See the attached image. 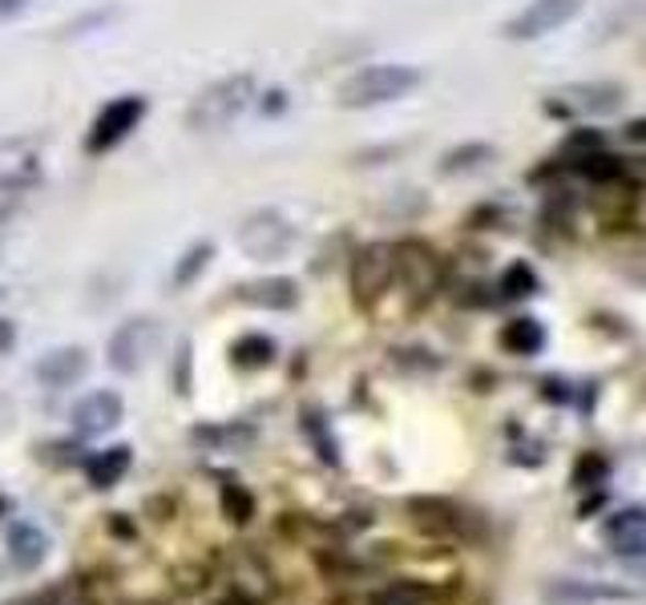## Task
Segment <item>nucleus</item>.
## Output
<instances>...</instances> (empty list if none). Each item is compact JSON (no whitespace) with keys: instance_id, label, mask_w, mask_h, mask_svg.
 Masks as SVG:
<instances>
[{"instance_id":"nucleus-32","label":"nucleus","mask_w":646,"mask_h":605,"mask_svg":"<svg viewBox=\"0 0 646 605\" xmlns=\"http://www.w3.org/2000/svg\"><path fill=\"white\" fill-rule=\"evenodd\" d=\"M9 347H13V327L0 320V351H9Z\"/></svg>"},{"instance_id":"nucleus-31","label":"nucleus","mask_w":646,"mask_h":605,"mask_svg":"<svg viewBox=\"0 0 646 605\" xmlns=\"http://www.w3.org/2000/svg\"><path fill=\"white\" fill-rule=\"evenodd\" d=\"M25 9V0H0V16H13Z\"/></svg>"},{"instance_id":"nucleus-5","label":"nucleus","mask_w":646,"mask_h":605,"mask_svg":"<svg viewBox=\"0 0 646 605\" xmlns=\"http://www.w3.org/2000/svg\"><path fill=\"white\" fill-rule=\"evenodd\" d=\"M392 279H397L392 247L372 243V247L356 250V259H352V299H356V307L372 311L388 295Z\"/></svg>"},{"instance_id":"nucleus-15","label":"nucleus","mask_w":646,"mask_h":605,"mask_svg":"<svg viewBox=\"0 0 646 605\" xmlns=\"http://www.w3.org/2000/svg\"><path fill=\"white\" fill-rule=\"evenodd\" d=\"M238 299L250 303V307L291 311L299 303V287L291 283V279H255V283L238 287Z\"/></svg>"},{"instance_id":"nucleus-23","label":"nucleus","mask_w":646,"mask_h":605,"mask_svg":"<svg viewBox=\"0 0 646 605\" xmlns=\"http://www.w3.org/2000/svg\"><path fill=\"white\" fill-rule=\"evenodd\" d=\"M211 255H214V247L211 243H194V247L182 255V262H178V271H175V283L178 287H187V283H194L202 271H207V262H211Z\"/></svg>"},{"instance_id":"nucleus-8","label":"nucleus","mask_w":646,"mask_h":605,"mask_svg":"<svg viewBox=\"0 0 646 605\" xmlns=\"http://www.w3.org/2000/svg\"><path fill=\"white\" fill-rule=\"evenodd\" d=\"M296 243V231L279 211H255L247 223L238 226V247L247 250L250 259H279Z\"/></svg>"},{"instance_id":"nucleus-25","label":"nucleus","mask_w":646,"mask_h":605,"mask_svg":"<svg viewBox=\"0 0 646 605\" xmlns=\"http://www.w3.org/2000/svg\"><path fill=\"white\" fill-rule=\"evenodd\" d=\"M610 541H619V545H638L634 541V537H638V533H646V513H622L619 520H610ZM631 549H626V553H631Z\"/></svg>"},{"instance_id":"nucleus-2","label":"nucleus","mask_w":646,"mask_h":605,"mask_svg":"<svg viewBox=\"0 0 646 605\" xmlns=\"http://www.w3.org/2000/svg\"><path fill=\"white\" fill-rule=\"evenodd\" d=\"M424 74L412 65H364L339 86V105L344 110H372V105H388L400 101L404 93L421 86Z\"/></svg>"},{"instance_id":"nucleus-18","label":"nucleus","mask_w":646,"mask_h":605,"mask_svg":"<svg viewBox=\"0 0 646 605\" xmlns=\"http://www.w3.org/2000/svg\"><path fill=\"white\" fill-rule=\"evenodd\" d=\"M501 344L510 347V351H517V356H537L542 344H546V332H542V323L537 320H513V323H505Z\"/></svg>"},{"instance_id":"nucleus-30","label":"nucleus","mask_w":646,"mask_h":605,"mask_svg":"<svg viewBox=\"0 0 646 605\" xmlns=\"http://www.w3.org/2000/svg\"><path fill=\"white\" fill-rule=\"evenodd\" d=\"M9 605H53V593H33V597H21V602H9Z\"/></svg>"},{"instance_id":"nucleus-14","label":"nucleus","mask_w":646,"mask_h":605,"mask_svg":"<svg viewBox=\"0 0 646 605\" xmlns=\"http://www.w3.org/2000/svg\"><path fill=\"white\" fill-rule=\"evenodd\" d=\"M4 545H9V557H13V565L21 569V573H33V569L49 557V537H45L37 525H29V520L13 525L9 537H4Z\"/></svg>"},{"instance_id":"nucleus-24","label":"nucleus","mask_w":646,"mask_h":605,"mask_svg":"<svg viewBox=\"0 0 646 605\" xmlns=\"http://www.w3.org/2000/svg\"><path fill=\"white\" fill-rule=\"evenodd\" d=\"M537 291V275L525 267V262H513L510 271L501 275V295L505 299H525Z\"/></svg>"},{"instance_id":"nucleus-4","label":"nucleus","mask_w":646,"mask_h":605,"mask_svg":"<svg viewBox=\"0 0 646 605\" xmlns=\"http://www.w3.org/2000/svg\"><path fill=\"white\" fill-rule=\"evenodd\" d=\"M146 113H149V101L142 98V93H122V98L105 101V105L98 110V117H93V125H89L86 149L93 154V158H101V154L118 149L125 137H130L137 125H142V117H146Z\"/></svg>"},{"instance_id":"nucleus-34","label":"nucleus","mask_w":646,"mask_h":605,"mask_svg":"<svg viewBox=\"0 0 646 605\" xmlns=\"http://www.w3.org/2000/svg\"><path fill=\"white\" fill-rule=\"evenodd\" d=\"M0 508H4V501H0Z\"/></svg>"},{"instance_id":"nucleus-17","label":"nucleus","mask_w":646,"mask_h":605,"mask_svg":"<svg viewBox=\"0 0 646 605\" xmlns=\"http://www.w3.org/2000/svg\"><path fill=\"white\" fill-rule=\"evenodd\" d=\"M259 436V428L247 421H223V424H199L194 433H190V440L202 448H219V452H231V448H247L250 440Z\"/></svg>"},{"instance_id":"nucleus-7","label":"nucleus","mask_w":646,"mask_h":605,"mask_svg":"<svg viewBox=\"0 0 646 605\" xmlns=\"http://www.w3.org/2000/svg\"><path fill=\"white\" fill-rule=\"evenodd\" d=\"M578 13H582V0H530L522 13L505 25V37L510 41L549 37V33H558V29L570 25Z\"/></svg>"},{"instance_id":"nucleus-10","label":"nucleus","mask_w":646,"mask_h":605,"mask_svg":"<svg viewBox=\"0 0 646 605\" xmlns=\"http://www.w3.org/2000/svg\"><path fill=\"white\" fill-rule=\"evenodd\" d=\"M392 262H397V279L409 287V295L428 299L441 287V259L433 255V247H424L416 238L397 243L392 247Z\"/></svg>"},{"instance_id":"nucleus-19","label":"nucleus","mask_w":646,"mask_h":605,"mask_svg":"<svg viewBox=\"0 0 646 605\" xmlns=\"http://www.w3.org/2000/svg\"><path fill=\"white\" fill-rule=\"evenodd\" d=\"M484 161H493V146H484V142H469V146L448 149L445 161H441V170L465 173V170H481Z\"/></svg>"},{"instance_id":"nucleus-21","label":"nucleus","mask_w":646,"mask_h":605,"mask_svg":"<svg viewBox=\"0 0 646 605\" xmlns=\"http://www.w3.org/2000/svg\"><path fill=\"white\" fill-rule=\"evenodd\" d=\"M219 505H223V517L231 525H247L255 517V496L243 489V484H223L219 489Z\"/></svg>"},{"instance_id":"nucleus-33","label":"nucleus","mask_w":646,"mask_h":605,"mask_svg":"<svg viewBox=\"0 0 646 605\" xmlns=\"http://www.w3.org/2000/svg\"><path fill=\"white\" fill-rule=\"evenodd\" d=\"M638 279H646V259H643V262H638Z\"/></svg>"},{"instance_id":"nucleus-27","label":"nucleus","mask_w":646,"mask_h":605,"mask_svg":"<svg viewBox=\"0 0 646 605\" xmlns=\"http://www.w3.org/2000/svg\"><path fill=\"white\" fill-rule=\"evenodd\" d=\"M303 428H308V436H315V445H320V457L327 460V464H336V445H332V436H327V428H323V416H320V412H303Z\"/></svg>"},{"instance_id":"nucleus-29","label":"nucleus","mask_w":646,"mask_h":605,"mask_svg":"<svg viewBox=\"0 0 646 605\" xmlns=\"http://www.w3.org/2000/svg\"><path fill=\"white\" fill-rule=\"evenodd\" d=\"M626 137H631V142H643V146H646V122H631V125H626Z\"/></svg>"},{"instance_id":"nucleus-1","label":"nucleus","mask_w":646,"mask_h":605,"mask_svg":"<svg viewBox=\"0 0 646 605\" xmlns=\"http://www.w3.org/2000/svg\"><path fill=\"white\" fill-rule=\"evenodd\" d=\"M255 77L250 74H231L219 77L214 86H207L199 98L190 101L187 125L199 130V134H219V130H231V125L247 113V105L255 101Z\"/></svg>"},{"instance_id":"nucleus-13","label":"nucleus","mask_w":646,"mask_h":605,"mask_svg":"<svg viewBox=\"0 0 646 605\" xmlns=\"http://www.w3.org/2000/svg\"><path fill=\"white\" fill-rule=\"evenodd\" d=\"M409 513H412V520H416V529L433 533V537H457V533H465V525H469L457 505L436 501V496H412Z\"/></svg>"},{"instance_id":"nucleus-28","label":"nucleus","mask_w":646,"mask_h":605,"mask_svg":"<svg viewBox=\"0 0 646 605\" xmlns=\"http://www.w3.org/2000/svg\"><path fill=\"white\" fill-rule=\"evenodd\" d=\"M53 605H89V602L77 590H57L53 593Z\"/></svg>"},{"instance_id":"nucleus-11","label":"nucleus","mask_w":646,"mask_h":605,"mask_svg":"<svg viewBox=\"0 0 646 605\" xmlns=\"http://www.w3.org/2000/svg\"><path fill=\"white\" fill-rule=\"evenodd\" d=\"M122 395L118 392H89L86 400H77L74 404V428L77 436H86V440H93V436H105L113 433L118 424H122Z\"/></svg>"},{"instance_id":"nucleus-3","label":"nucleus","mask_w":646,"mask_h":605,"mask_svg":"<svg viewBox=\"0 0 646 605\" xmlns=\"http://www.w3.org/2000/svg\"><path fill=\"white\" fill-rule=\"evenodd\" d=\"M223 578L231 590V605H267L275 597V573L255 549H226L223 553Z\"/></svg>"},{"instance_id":"nucleus-9","label":"nucleus","mask_w":646,"mask_h":605,"mask_svg":"<svg viewBox=\"0 0 646 605\" xmlns=\"http://www.w3.org/2000/svg\"><path fill=\"white\" fill-rule=\"evenodd\" d=\"M622 105V89L610 81H582V86H561L549 93L546 110L561 117H582V113H610Z\"/></svg>"},{"instance_id":"nucleus-22","label":"nucleus","mask_w":646,"mask_h":605,"mask_svg":"<svg viewBox=\"0 0 646 605\" xmlns=\"http://www.w3.org/2000/svg\"><path fill=\"white\" fill-rule=\"evenodd\" d=\"M573 170L582 173L586 182H614V178H622V166L619 158H610V154H582V158L573 161Z\"/></svg>"},{"instance_id":"nucleus-20","label":"nucleus","mask_w":646,"mask_h":605,"mask_svg":"<svg viewBox=\"0 0 646 605\" xmlns=\"http://www.w3.org/2000/svg\"><path fill=\"white\" fill-rule=\"evenodd\" d=\"M231 356H235L238 368H267L275 359V344L267 335H243V339L231 347Z\"/></svg>"},{"instance_id":"nucleus-26","label":"nucleus","mask_w":646,"mask_h":605,"mask_svg":"<svg viewBox=\"0 0 646 605\" xmlns=\"http://www.w3.org/2000/svg\"><path fill=\"white\" fill-rule=\"evenodd\" d=\"M606 460L598 457V452H586L582 460H578V469H573V484L578 489H594V484H602L606 481Z\"/></svg>"},{"instance_id":"nucleus-16","label":"nucleus","mask_w":646,"mask_h":605,"mask_svg":"<svg viewBox=\"0 0 646 605\" xmlns=\"http://www.w3.org/2000/svg\"><path fill=\"white\" fill-rule=\"evenodd\" d=\"M130 464H134V448L130 445L101 448V452H93V457L86 460V477L93 489H113V484L130 472Z\"/></svg>"},{"instance_id":"nucleus-6","label":"nucleus","mask_w":646,"mask_h":605,"mask_svg":"<svg viewBox=\"0 0 646 605\" xmlns=\"http://www.w3.org/2000/svg\"><path fill=\"white\" fill-rule=\"evenodd\" d=\"M158 344H162V323L158 320L122 323L110 339V368L134 376V371L146 368V359L158 351Z\"/></svg>"},{"instance_id":"nucleus-12","label":"nucleus","mask_w":646,"mask_h":605,"mask_svg":"<svg viewBox=\"0 0 646 605\" xmlns=\"http://www.w3.org/2000/svg\"><path fill=\"white\" fill-rule=\"evenodd\" d=\"M89 371L86 347H53L37 359V380L45 388H74Z\"/></svg>"}]
</instances>
